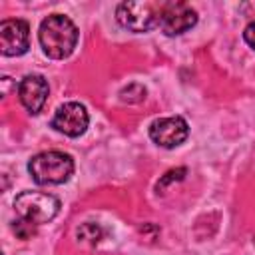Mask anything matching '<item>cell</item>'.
<instances>
[{"label":"cell","mask_w":255,"mask_h":255,"mask_svg":"<svg viewBox=\"0 0 255 255\" xmlns=\"http://www.w3.org/2000/svg\"><path fill=\"white\" fill-rule=\"evenodd\" d=\"M197 24V12L185 2H165L159 18V30L165 36H179Z\"/></svg>","instance_id":"8"},{"label":"cell","mask_w":255,"mask_h":255,"mask_svg":"<svg viewBox=\"0 0 255 255\" xmlns=\"http://www.w3.org/2000/svg\"><path fill=\"white\" fill-rule=\"evenodd\" d=\"M165 8V2H122L116 8V20L122 28L143 34L153 28H159V18Z\"/></svg>","instance_id":"3"},{"label":"cell","mask_w":255,"mask_h":255,"mask_svg":"<svg viewBox=\"0 0 255 255\" xmlns=\"http://www.w3.org/2000/svg\"><path fill=\"white\" fill-rule=\"evenodd\" d=\"M14 209L18 217L34 225H44L58 215L60 199L44 191H22L14 199Z\"/></svg>","instance_id":"4"},{"label":"cell","mask_w":255,"mask_h":255,"mask_svg":"<svg viewBox=\"0 0 255 255\" xmlns=\"http://www.w3.org/2000/svg\"><path fill=\"white\" fill-rule=\"evenodd\" d=\"M30 48V26L26 20L8 18L0 22V52L4 56H22Z\"/></svg>","instance_id":"7"},{"label":"cell","mask_w":255,"mask_h":255,"mask_svg":"<svg viewBox=\"0 0 255 255\" xmlns=\"http://www.w3.org/2000/svg\"><path fill=\"white\" fill-rule=\"evenodd\" d=\"M28 173L38 185H60L72 177L74 159L58 149L40 151L28 161Z\"/></svg>","instance_id":"2"},{"label":"cell","mask_w":255,"mask_h":255,"mask_svg":"<svg viewBox=\"0 0 255 255\" xmlns=\"http://www.w3.org/2000/svg\"><path fill=\"white\" fill-rule=\"evenodd\" d=\"M102 237H104V229L92 221H86L76 229V239L82 245H96L102 241Z\"/></svg>","instance_id":"10"},{"label":"cell","mask_w":255,"mask_h":255,"mask_svg":"<svg viewBox=\"0 0 255 255\" xmlns=\"http://www.w3.org/2000/svg\"><path fill=\"white\" fill-rule=\"evenodd\" d=\"M243 40L247 42L249 48L255 50V22H249V24L245 26V30H243Z\"/></svg>","instance_id":"14"},{"label":"cell","mask_w":255,"mask_h":255,"mask_svg":"<svg viewBox=\"0 0 255 255\" xmlns=\"http://www.w3.org/2000/svg\"><path fill=\"white\" fill-rule=\"evenodd\" d=\"M145 98V88L141 84H129L120 92V100L128 104H137Z\"/></svg>","instance_id":"11"},{"label":"cell","mask_w":255,"mask_h":255,"mask_svg":"<svg viewBox=\"0 0 255 255\" xmlns=\"http://www.w3.org/2000/svg\"><path fill=\"white\" fill-rule=\"evenodd\" d=\"M88 124H90V114H88L86 106L80 102L62 104L50 122V126L56 131H60L68 137H80L88 129Z\"/></svg>","instance_id":"5"},{"label":"cell","mask_w":255,"mask_h":255,"mask_svg":"<svg viewBox=\"0 0 255 255\" xmlns=\"http://www.w3.org/2000/svg\"><path fill=\"white\" fill-rule=\"evenodd\" d=\"M48 82L40 74H28L18 84V98L30 114H40L48 100Z\"/></svg>","instance_id":"9"},{"label":"cell","mask_w":255,"mask_h":255,"mask_svg":"<svg viewBox=\"0 0 255 255\" xmlns=\"http://www.w3.org/2000/svg\"><path fill=\"white\" fill-rule=\"evenodd\" d=\"M36 227L38 225H34V223H30V221H26V219H22V217H18L14 223H12V231L16 233V237L18 239H32L34 235H36Z\"/></svg>","instance_id":"12"},{"label":"cell","mask_w":255,"mask_h":255,"mask_svg":"<svg viewBox=\"0 0 255 255\" xmlns=\"http://www.w3.org/2000/svg\"><path fill=\"white\" fill-rule=\"evenodd\" d=\"M185 173H187V169L185 167H175V169H169L159 181H157V185H155V189L159 191V189H163L165 185H169V183H173V181H181L183 177H185Z\"/></svg>","instance_id":"13"},{"label":"cell","mask_w":255,"mask_h":255,"mask_svg":"<svg viewBox=\"0 0 255 255\" xmlns=\"http://www.w3.org/2000/svg\"><path fill=\"white\" fill-rule=\"evenodd\" d=\"M189 135V126L181 116L159 118L149 124V139L165 149L181 145Z\"/></svg>","instance_id":"6"},{"label":"cell","mask_w":255,"mask_h":255,"mask_svg":"<svg viewBox=\"0 0 255 255\" xmlns=\"http://www.w3.org/2000/svg\"><path fill=\"white\" fill-rule=\"evenodd\" d=\"M38 40L48 58L64 60L74 52V48L78 44V28L68 16L50 14L40 24Z\"/></svg>","instance_id":"1"},{"label":"cell","mask_w":255,"mask_h":255,"mask_svg":"<svg viewBox=\"0 0 255 255\" xmlns=\"http://www.w3.org/2000/svg\"><path fill=\"white\" fill-rule=\"evenodd\" d=\"M253 243H255V239H253Z\"/></svg>","instance_id":"15"}]
</instances>
